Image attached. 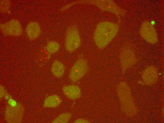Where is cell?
<instances>
[{"label":"cell","mask_w":164,"mask_h":123,"mask_svg":"<svg viewBox=\"0 0 164 123\" xmlns=\"http://www.w3.org/2000/svg\"><path fill=\"white\" fill-rule=\"evenodd\" d=\"M8 105L12 106H17L18 104L15 100L11 97L8 100Z\"/></svg>","instance_id":"cell-17"},{"label":"cell","mask_w":164,"mask_h":123,"mask_svg":"<svg viewBox=\"0 0 164 123\" xmlns=\"http://www.w3.org/2000/svg\"><path fill=\"white\" fill-rule=\"evenodd\" d=\"M0 29L3 34L6 36H18L21 35L22 32L20 22L15 19H12L0 24Z\"/></svg>","instance_id":"cell-4"},{"label":"cell","mask_w":164,"mask_h":123,"mask_svg":"<svg viewBox=\"0 0 164 123\" xmlns=\"http://www.w3.org/2000/svg\"><path fill=\"white\" fill-rule=\"evenodd\" d=\"M0 98L3 97L4 95V93H5V90L3 86L2 85H0Z\"/></svg>","instance_id":"cell-19"},{"label":"cell","mask_w":164,"mask_h":123,"mask_svg":"<svg viewBox=\"0 0 164 123\" xmlns=\"http://www.w3.org/2000/svg\"><path fill=\"white\" fill-rule=\"evenodd\" d=\"M62 101L58 96L56 95H52L46 98L43 106L45 107H56L60 104Z\"/></svg>","instance_id":"cell-13"},{"label":"cell","mask_w":164,"mask_h":123,"mask_svg":"<svg viewBox=\"0 0 164 123\" xmlns=\"http://www.w3.org/2000/svg\"><path fill=\"white\" fill-rule=\"evenodd\" d=\"M88 70L87 61L83 58L79 59L70 70L69 75L70 80L73 82H77L87 73Z\"/></svg>","instance_id":"cell-3"},{"label":"cell","mask_w":164,"mask_h":123,"mask_svg":"<svg viewBox=\"0 0 164 123\" xmlns=\"http://www.w3.org/2000/svg\"><path fill=\"white\" fill-rule=\"evenodd\" d=\"M119 57L121 67L123 72L133 65L136 61L134 53L130 49L127 48H124L121 51Z\"/></svg>","instance_id":"cell-8"},{"label":"cell","mask_w":164,"mask_h":123,"mask_svg":"<svg viewBox=\"0 0 164 123\" xmlns=\"http://www.w3.org/2000/svg\"><path fill=\"white\" fill-rule=\"evenodd\" d=\"M89 2L96 5L102 10L114 13L119 17L124 15L125 11L120 8L111 0H92Z\"/></svg>","instance_id":"cell-5"},{"label":"cell","mask_w":164,"mask_h":123,"mask_svg":"<svg viewBox=\"0 0 164 123\" xmlns=\"http://www.w3.org/2000/svg\"><path fill=\"white\" fill-rule=\"evenodd\" d=\"M74 123H90V122L88 120L82 119H79L76 120L74 122Z\"/></svg>","instance_id":"cell-18"},{"label":"cell","mask_w":164,"mask_h":123,"mask_svg":"<svg viewBox=\"0 0 164 123\" xmlns=\"http://www.w3.org/2000/svg\"><path fill=\"white\" fill-rule=\"evenodd\" d=\"M10 1L8 0H1L0 2V10L1 12H5L8 10L10 6Z\"/></svg>","instance_id":"cell-16"},{"label":"cell","mask_w":164,"mask_h":123,"mask_svg":"<svg viewBox=\"0 0 164 123\" xmlns=\"http://www.w3.org/2000/svg\"><path fill=\"white\" fill-rule=\"evenodd\" d=\"M63 92L68 98L72 100H75L81 96V91L79 88L74 85L65 86L62 88Z\"/></svg>","instance_id":"cell-10"},{"label":"cell","mask_w":164,"mask_h":123,"mask_svg":"<svg viewBox=\"0 0 164 123\" xmlns=\"http://www.w3.org/2000/svg\"><path fill=\"white\" fill-rule=\"evenodd\" d=\"M60 47V45L57 42L54 41H50L47 44L46 50L49 54H53L58 51Z\"/></svg>","instance_id":"cell-14"},{"label":"cell","mask_w":164,"mask_h":123,"mask_svg":"<svg viewBox=\"0 0 164 123\" xmlns=\"http://www.w3.org/2000/svg\"><path fill=\"white\" fill-rule=\"evenodd\" d=\"M119 29V25L116 23L104 22L98 24L94 36L97 47L100 49L105 47L115 36Z\"/></svg>","instance_id":"cell-1"},{"label":"cell","mask_w":164,"mask_h":123,"mask_svg":"<svg viewBox=\"0 0 164 123\" xmlns=\"http://www.w3.org/2000/svg\"><path fill=\"white\" fill-rule=\"evenodd\" d=\"M26 32L29 39L33 40L37 38L41 33V30L39 24L37 22L32 21L27 25Z\"/></svg>","instance_id":"cell-9"},{"label":"cell","mask_w":164,"mask_h":123,"mask_svg":"<svg viewBox=\"0 0 164 123\" xmlns=\"http://www.w3.org/2000/svg\"><path fill=\"white\" fill-rule=\"evenodd\" d=\"M142 77L148 84L154 83L157 78V71L155 67L153 66H151L147 68L143 73Z\"/></svg>","instance_id":"cell-11"},{"label":"cell","mask_w":164,"mask_h":123,"mask_svg":"<svg viewBox=\"0 0 164 123\" xmlns=\"http://www.w3.org/2000/svg\"><path fill=\"white\" fill-rule=\"evenodd\" d=\"M141 37L150 43L154 44L158 41V37L155 29L151 23L148 22H144L140 30Z\"/></svg>","instance_id":"cell-6"},{"label":"cell","mask_w":164,"mask_h":123,"mask_svg":"<svg viewBox=\"0 0 164 123\" xmlns=\"http://www.w3.org/2000/svg\"><path fill=\"white\" fill-rule=\"evenodd\" d=\"M81 44V39L78 31L75 26L69 27L66 34L65 45L67 50L72 52L77 48Z\"/></svg>","instance_id":"cell-2"},{"label":"cell","mask_w":164,"mask_h":123,"mask_svg":"<svg viewBox=\"0 0 164 123\" xmlns=\"http://www.w3.org/2000/svg\"><path fill=\"white\" fill-rule=\"evenodd\" d=\"M71 116L69 113L62 114L56 118L52 122L55 123H66L68 122Z\"/></svg>","instance_id":"cell-15"},{"label":"cell","mask_w":164,"mask_h":123,"mask_svg":"<svg viewBox=\"0 0 164 123\" xmlns=\"http://www.w3.org/2000/svg\"><path fill=\"white\" fill-rule=\"evenodd\" d=\"M24 109L22 105L19 103L15 106L8 105L6 110V120L10 122H20L22 118Z\"/></svg>","instance_id":"cell-7"},{"label":"cell","mask_w":164,"mask_h":123,"mask_svg":"<svg viewBox=\"0 0 164 123\" xmlns=\"http://www.w3.org/2000/svg\"><path fill=\"white\" fill-rule=\"evenodd\" d=\"M65 69V66L62 62L56 60L52 64L51 71L55 77L60 78L63 75Z\"/></svg>","instance_id":"cell-12"}]
</instances>
